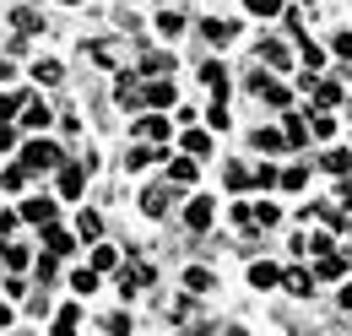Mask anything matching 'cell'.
I'll return each mask as SVG.
<instances>
[{
	"instance_id": "obj_20",
	"label": "cell",
	"mask_w": 352,
	"mask_h": 336,
	"mask_svg": "<svg viewBox=\"0 0 352 336\" xmlns=\"http://www.w3.org/2000/svg\"><path fill=\"white\" fill-rule=\"evenodd\" d=\"M184 152H190V158H206V152H212V136H206V130H184Z\"/></svg>"
},
{
	"instance_id": "obj_10",
	"label": "cell",
	"mask_w": 352,
	"mask_h": 336,
	"mask_svg": "<svg viewBox=\"0 0 352 336\" xmlns=\"http://www.w3.org/2000/svg\"><path fill=\"white\" fill-rule=\"evenodd\" d=\"M157 158H174V152H163V147H152V141H135L131 158H125V168H131V174H141V168H152Z\"/></svg>"
},
{
	"instance_id": "obj_24",
	"label": "cell",
	"mask_w": 352,
	"mask_h": 336,
	"mask_svg": "<svg viewBox=\"0 0 352 336\" xmlns=\"http://www.w3.org/2000/svg\"><path fill=\"white\" fill-rule=\"evenodd\" d=\"M141 211H146V217H163V211H168V190H146V196H141Z\"/></svg>"
},
{
	"instance_id": "obj_4",
	"label": "cell",
	"mask_w": 352,
	"mask_h": 336,
	"mask_svg": "<svg viewBox=\"0 0 352 336\" xmlns=\"http://www.w3.org/2000/svg\"><path fill=\"white\" fill-rule=\"evenodd\" d=\"M44 28H49V22H44L38 6H11V33H16V39H38Z\"/></svg>"
},
{
	"instance_id": "obj_43",
	"label": "cell",
	"mask_w": 352,
	"mask_h": 336,
	"mask_svg": "<svg viewBox=\"0 0 352 336\" xmlns=\"http://www.w3.org/2000/svg\"><path fill=\"white\" fill-rule=\"evenodd\" d=\"M331 49H336L342 60H352V33H336V39H331Z\"/></svg>"
},
{
	"instance_id": "obj_27",
	"label": "cell",
	"mask_w": 352,
	"mask_h": 336,
	"mask_svg": "<svg viewBox=\"0 0 352 336\" xmlns=\"http://www.w3.org/2000/svg\"><path fill=\"white\" fill-rule=\"evenodd\" d=\"M22 103H28V92H0V120H16Z\"/></svg>"
},
{
	"instance_id": "obj_16",
	"label": "cell",
	"mask_w": 352,
	"mask_h": 336,
	"mask_svg": "<svg viewBox=\"0 0 352 336\" xmlns=\"http://www.w3.org/2000/svg\"><path fill=\"white\" fill-rule=\"evenodd\" d=\"M184 288H190V293H212V288H217V277H212L206 266H190V271H184Z\"/></svg>"
},
{
	"instance_id": "obj_44",
	"label": "cell",
	"mask_w": 352,
	"mask_h": 336,
	"mask_svg": "<svg viewBox=\"0 0 352 336\" xmlns=\"http://www.w3.org/2000/svg\"><path fill=\"white\" fill-rule=\"evenodd\" d=\"M336 298H342V309H352V282H347V288H342Z\"/></svg>"
},
{
	"instance_id": "obj_6",
	"label": "cell",
	"mask_w": 352,
	"mask_h": 336,
	"mask_svg": "<svg viewBox=\"0 0 352 336\" xmlns=\"http://www.w3.org/2000/svg\"><path fill=\"white\" fill-rule=\"evenodd\" d=\"M28 76H33L38 87H60V82H65V65H60L54 54H38V60L28 65Z\"/></svg>"
},
{
	"instance_id": "obj_7",
	"label": "cell",
	"mask_w": 352,
	"mask_h": 336,
	"mask_svg": "<svg viewBox=\"0 0 352 336\" xmlns=\"http://www.w3.org/2000/svg\"><path fill=\"white\" fill-rule=\"evenodd\" d=\"M201 39L212 43V49H222V43L239 39V22H228V17H206V22H201Z\"/></svg>"
},
{
	"instance_id": "obj_29",
	"label": "cell",
	"mask_w": 352,
	"mask_h": 336,
	"mask_svg": "<svg viewBox=\"0 0 352 336\" xmlns=\"http://www.w3.org/2000/svg\"><path fill=\"white\" fill-rule=\"evenodd\" d=\"M76 233H82V239H98V233H103V217H98V211H82V217H76Z\"/></svg>"
},
{
	"instance_id": "obj_25",
	"label": "cell",
	"mask_w": 352,
	"mask_h": 336,
	"mask_svg": "<svg viewBox=\"0 0 352 336\" xmlns=\"http://www.w3.org/2000/svg\"><path fill=\"white\" fill-rule=\"evenodd\" d=\"M298 54H304V65H309V71H320V65H325V49H320V43H309L304 33H298Z\"/></svg>"
},
{
	"instance_id": "obj_28",
	"label": "cell",
	"mask_w": 352,
	"mask_h": 336,
	"mask_svg": "<svg viewBox=\"0 0 352 336\" xmlns=\"http://www.w3.org/2000/svg\"><path fill=\"white\" fill-rule=\"evenodd\" d=\"M76 320H82V315H76V309L65 304V309L54 315V336H76Z\"/></svg>"
},
{
	"instance_id": "obj_3",
	"label": "cell",
	"mask_w": 352,
	"mask_h": 336,
	"mask_svg": "<svg viewBox=\"0 0 352 336\" xmlns=\"http://www.w3.org/2000/svg\"><path fill=\"white\" fill-rule=\"evenodd\" d=\"M141 103H146V109H168V103H179L174 76H146V87H141Z\"/></svg>"
},
{
	"instance_id": "obj_40",
	"label": "cell",
	"mask_w": 352,
	"mask_h": 336,
	"mask_svg": "<svg viewBox=\"0 0 352 336\" xmlns=\"http://www.w3.org/2000/svg\"><path fill=\"white\" fill-rule=\"evenodd\" d=\"M309 250H314V255H331V250H336V239H331V233H314V239H309Z\"/></svg>"
},
{
	"instance_id": "obj_9",
	"label": "cell",
	"mask_w": 352,
	"mask_h": 336,
	"mask_svg": "<svg viewBox=\"0 0 352 336\" xmlns=\"http://www.w3.org/2000/svg\"><path fill=\"white\" fill-rule=\"evenodd\" d=\"M168 130H174V125H168V114H141L131 136H135V141H163Z\"/></svg>"
},
{
	"instance_id": "obj_34",
	"label": "cell",
	"mask_w": 352,
	"mask_h": 336,
	"mask_svg": "<svg viewBox=\"0 0 352 336\" xmlns=\"http://www.w3.org/2000/svg\"><path fill=\"white\" fill-rule=\"evenodd\" d=\"M304 179H309V168H287V174H276L282 190H304Z\"/></svg>"
},
{
	"instance_id": "obj_8",
	"label": "cell",
	"mask_w": 352,
	"mask_h": 336,
	"mask_svg": "<svg viewBox=\"0 0 352 336\" xmlns=\"http://www.w3.org/2000/svg\"><path fill=\"white\" fill-rule=\"evenodd\" d=\"M212 217H217V207H212L206 196H195V201L184 207V228H190V233H206V228H212Z\"/></svg>"
},
{
	"instance_id": "obj_11",
	"label": "cell",
	"mask_w": 352,
	"mask_h": 336,
	"mask_svg": "<svg viewBox=\"0 0 352 336\" xmlns=\"http://www.w3.org/2000/svg\"><path fill=\"white\" fill-rule=\"evenodd\" d=\"M255 65H271V71H287V65H293V54H287V49H282L276 39H265L261 49H255Z\"/></svg>"
},
{
	"instance_id": "obj_41",
	"label": "cell",
	"mask_w": 352,
	"mask_h": 336,
	"mask_svg": "<svg viewBox=\"0 0 352 336\" xmlns=\"http://www.w3.org/2000/svg\"><path fill=\"white\" fill-rule=\"evenodd\" d=\"M11 147H16V125H11V120H0V152H11Z\"/></svg>"
},
{
	"instance_id": "obj_36",
	"label": "cell",
	"mask_w": 352,
	"mask_h": 336,
	"mask_svg": "<svg viewBox=\"0 0 352 336\" xmlns=\"http://www.w3.org/2000/svg\"><path fill=\"white\" fill-rule=\"evenodd\" d=\"M320 277H331V282H336V277H347V266H342L336 255H320Z\"/></svg>"
},
{
	"instance_id": "obj_33",
	"label": "cell",
	"mask_w": 352,
	"mask_h": 336,
	"mask_svg": "<svg viewBox=\"0 0 352 336\" xmlns=\"http://www.w3.org/2000/svg\"><path fill=\"white\" fill-rule=\"evenodd\" d=\"M206 120H212V130H228V125H233V114L222 109V98H212V109H206Z\"/></svg>"
},
{
	"instance_id": "obj_21",
	"label": "cell",
	"mask_w": 352,
	"mask_h": 336,
	"mask_svg": "<svg viewBox=\"0 0 352 336\" xmlns=\"http://www.w3.org/2000/svg\"><path fill=\"white\" fill-rule=\"evenodd\" d=\"M168 179H174V185H195V158H174V163H168Z\"/></svg>"
},
{
	"instance_id": "obj_1",
	"label": "cell",
	"mask_w": 352,
	"mask_h": 336,
	"mask_svg": "<svg viewBox=\"0 0 352 336\" xmlns=\"http://www.w3.org/2000/svg\"><path fill=\"white\" fill-rule=\"evenodd\" d=\"M22 163H28V174H49V168L65 163V152H60V141L33 136V141H22Z\"/></svg>"
},
{
	"instance_id": "obj_47",
	"label": "cell",
	"mask_w": 352,
	"mask_h": 336,
	"mask_svg": "<svg viewBox=\"0 0 352 336\" xmlns=\"http://www.w3.org/2000/svg\"><path fill=\"white\" fill-rule=\"evenodd\" d=\"M54 6H87V0H54Z\"/></svg>"
},
{
	"instance_id": "obj_49",
	"label": "cell",
	"mask_w": 352,
	"mask_h": 336,
	"mask_svg": "<svg viewBox=\"0 0 352 336\" xmlns=\"http://www.w3.org/2000/svg\"><path fill=\"white\" fill-rule=\"evenodd\" d=\"M347 228H352V222H347Z\"/></svg>"
},
{
	"instance_id": "obj_15",
	"label": "cell",
	"mask_w": 352,
	"mask_h": 336,
	"mask_svg": "<svg viewBox=\"0 0 352 336\" xmlns=\"http://www.w3.org/2000/svg\"><path fill=\"white\" fill-rule=\"evenodd\" d=\"M44 244H49V255H71L76 250V239H71L65 228H54V222H44Z\"/></svg>"
},
{
	"instance_id": "obj_38",
	"label": "cell",
	"mask_w": 352,
	"mask_h": 336,
	"mask_svg": "<svg viewBox=\"0 0 352 336\" xmlns=\"http://www.w3.org/2000/svg\"><path fill=\"white\" fill-rule=\"evenodd\" d=\"M309 136H336V114H314V125H309Z\"/></svg>"
},
{
	"instance_id": "obj_45",
	"label": "cell",
	"mask_w": 352,
	"mask_h": 336,
	"mask_svg": "<svg viewBox=\"0 0 352 336\" xmlns=\"http://www.w3.org/2000/svg\"><path fill=\"white\" fill-rule=\"evenodd\" d=\"M0 326H11V309H6V304H0Z\"/></svg>"
},
{
	"instance_id": "obj_13",
	"label": "cell",
	"mask_w": 352,
	"mask_h": 336,
	"mask_svg": "<svg viewBox=\"0 0 352 336\" xmlns=\"http://www.w3.org/2000/svg\"><path fill=\"white\" fill-rule=\"evenodd\" d=\"M201 82L212 87L217 98H228V65H222V60H206V65H201Z\"/></svg>"
},
{
	"instance_id": "obj_18",
	"label": "cell",
	"mask_w": 352,
	"mask_h": 336,
	"mask_svg": "<svg viewBox=\"0 0 352 336\" xmlns=\"http://www.w3.org/2000/svg\"><path fill=\"white\" fill-rule=\"evenodd\" d=\"M255 98H265L271 109H287V87H282V82H271V76L261 82V92H255Z\"/></svg>"
},
{
	"instance_id": "obj_32",
	"label": "cell",
	"mask_w": 352,
	"mask_h": 336,
	"mask_svg": "<svg viewBox=\"0 0 352 336\" xmlns=\"http://www.w3.org/2000/svg\"><path fill=\"white\" fill-rule=\"evenodd\" d=\"M71 288H76L82 298H87V293H98V271H92V266H87V271H76V277H71Z\"/></svg>"
},
{
	"instance_id": "obj_30",
	"label": "cell",
	"mask_w": 352,
	"mask_h": 336,
	"mask_svg": "<svg viewBox=\"0 0 352 336\" xmlns=\"http://www.w3.org/2000/svg\"><path fill=\"white\" fill-rule=\"evenodd\" d=\"M228 185H233V190H250V185H255V174H250L244 163H228Z\"/></svg>"
},
{
	"instance_id": "obj_2",
	"label": "cell",
	"mask_w": 352,
	"mask_h": 336,
	"mask_svg": "<svg viewBox=\"0 0 352 336\" xmlns=\"http://www.w3.org/2000/svg\"><path fill=\"white\" fill-rule=\"evenodd\" d=\"M92 168H98V158H76V163L60 168V196H65V201H76V196H82V185H87Z\"/></svg>"
},
{
	"instance_id": "obj_31",
	"label": "cell",
	"mask_w": 352,
	"mask_h": 336,
	"mask_svg": "<svg viewBox=\"0 0 352 336\" xmlns=\"http://www.w3.org/2000/svg\"><path fill=\"white\" fill-rule=\"evenodd\" d=\"M0 260H6L11 271H22V266H28V250H22V244H0Z\"/></svg>"
},
{
	"instance_id": "obj_12",
	"label": "cell",
	"mask_w": 352,
	"mask_h": 336,
	"mask_svg": "<svg viewBox=\"0 0 352 336\" xmlns=\"http://www.w3.org/2000/svg\"><path fill=\"white\" fill-rule=\"evenodd\" d=\"M157 39H163V43L184 39V17H179V11H157Z\"/></svg>"
},
{
	"instance_id": "obj_23",
	"label": "cell",
	"mask_w": 352,
	"mask_h": 336,
	"mask_svg": "<svg viewBox=\"0 0 352 336\" xmlns=\"http://www.w3.org/2000/svg\"><path fill=\"white\" fill-rule=\"evenodd\" d=\"M255 147L261 152H287V136L282 130H255Z\"/></svg>"
},
{
	"instance_id": "obj_17",
	"label": "cell",
	"mask_w": 352,
	"mask_h": 336,
	"mask_svg": "<svg viewBox=\"0 0 352 336\" xmlns=\"http://www.w3.org/2000/svg\"><path fill=\"white\" fill-rule=\"evenodd\" d=\"M250 282H255V288H276V282H282V271H276L271 260H255V266H250Z\"/></svg>"
},
{
	"instance_id": "obj_35",
	"label": "cell",
	"mask_w": 352,
	"mask_h": 336,
	"mask_svg": "<svg viewBox=\"0 0 352 336\" xmlns=\"http://www.w3.org/2000/svg\"><path fill=\"white\" fill-rule=\"evenodd\" d=\"M244 11H250V17H276L282 0H244Z\"/></svg>"
},
{
	"instance_id": "obj_22",
	"label": "cell",
	"mask_w": 352,
	"mask_h": 336,
	"mask_svg": "<svg viewBox=\"0 0 352 336\" xmlns=\"http://www.w3.org/2000/svg\"><path fill=\"white\" fill-rule=\"evenodd\" d=\"M309 92L320 98V109H336V103H342V87H336V82H314Z\"/></svg>"
},
{
	"instance_id": "obj_46",
	"label": "cell",
	"mask_w": 352,
	"mask_h": 336,
	"mask_svg": "<svg viewBox=\"0 0 352 336\" xmlns=\"http://www.w3.org/2000/svg\"><path fill=\"white\" fill-rule=\"evenodd\" d=\"M6 76H11V65H6V60H0V82H6Z\"/></svg>"
},
{
	"instance_id": "obj_14",
	"label": "cell",
	"mask_w": 352,
	"mask_h": 336,
	"mask_svg": "<svg viewBox=\"0 0 352 336\" xmlns=\"http://www.w3.org/2000/svg\"><path fill=\"white\" fill-rule=\"evenodd\" d=\"M22 217H28V222H54V201H49V196H28V201H22Z\"/></svg>"
},
{
	"instance_id": "obj_37",
	"label": "cell",
	"mask_w": 352,
	"mask_h": 336,
	"mask_svg": "<svg viewBox=\"0 0 352 336\" xmlns=\"http://www.w3.org/2000/svg\"><path fill=\"white\" fill-rule=\"evenodd\" d=\"M114 260H120V255L109 250V244H98V250H92V271H109V266H114Z\"/></svg>"
},
{
	"instance_id": "obj_42",
	"label": "cell",
	"mask_w": 352,
	"mask_h": 336,
	"mask_svg": "<svg viewBox=\"0 0 352 336\" xmlns=\"http://www.w3.org/2000/svg\"><path fill=\"white\" fill-rule=\"evenodd\" d=\"M255 185H261V190H271V185H276V168L261 163V168H255Z\"/></svg>"
},
{
	"instance_id": "obj_39",
	"label": "cell",
	"mask_w": 352,
	"mask_h": 336,
	"mask_svg": "<svg viewBox=\"0 0 352 336\" xmlns=\"http://www.w3.org/2000/svg\"><path fill=\"white\" fill-rule=\"evenodd\" d=\"M325 168H331V174H352V152H331Z\"/></svg>"
},
{
	"instance_id": "obj_26",
	"label": "cell",
	"mask_w": 352,
	"mask_h": 336,
	"mask_svg": "<svg viewBox=\"0 0 352 336\" xmlns=\"http://www.w3.org/2000/svg\"><path fill=\"white\" fill-rule=\"evenodd\" d=\"M282 282H287V293H298V298H309V293H314V277H309V271H287Z\"/></svg>"
},
{
	"instance_id": "obj_19",
	"label": "cell",
	"mask_w": 352,
	"mask_h": 336,
	"mask_svg": "<svg viewBox=\"0 0 352 336\" xmlns=\"http://www.w3.org/2000/svg\"><path fill=\"white\" fill-rule=\"evenodd\" d=\"M282 136H287V147H304V141H309V125L298 120V114H287V120H282Z\"/></svg>"
},
{
	"instance_id": "obj_5",
	"label": "cell",
	"mask_w": 352,
	"mask_h": 336,
	"mask_svg": "<svg viewBox=\"0 0 352 336\" xmlns=\"http://www.w3.org/2000/svg\"><path fill=\"white\" fill-rule=\"evenodd\" d=\"M16 125L38 136V130H49V125H54V109H49L44 98H33V92H28V103H22V114H16Z\"/></svg>"
},
{
	"instance_id": "obj_48",
	"label": "cell",
	"mask_w": 352,
	"mask_h": 336,
	"mask_svg": "<svg viewBox=\"0 0 352 336\" xmlns=\"http://www.w3.org/2000/svg\"><path fill=\"white\" fill-rule=\"evenodd\" d=\"M190 336H206V326H195V331H190Z\"/></svg>"
}]
</instances>
